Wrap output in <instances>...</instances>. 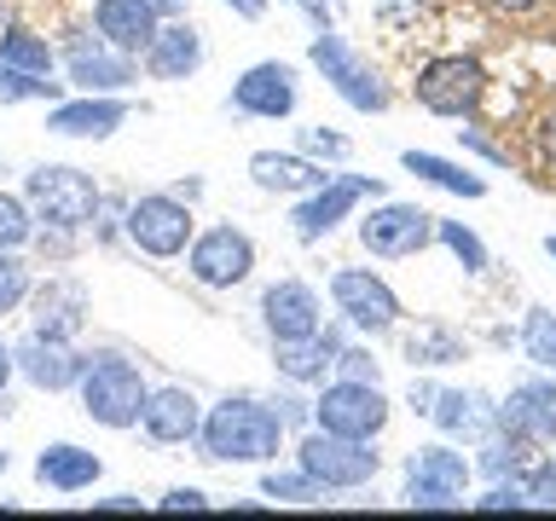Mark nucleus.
Listing matches in <instances>:
<instances>
[{
    "mask_svg": "<svg viewBox=\"0 0 556 521\" xmlns=\"http://www.w3.org/2000/svg\"><path fill=\"white\" fill-rule=\"evenodd\" d=\"M156 7V17H180V0H151Z\"/></svg>",
    "mask_w": 556,
    "mask_h": 521,
    "instance_id": "nucleus-50",
    "label": "nucleus"
},
{
    "mask_svg": "<svg viewBox=\"0 0 556 521\" xmlns=\"http://www.w3.org/2000/svg\"><path fill=\"white\" fill-rule=\"evenodd\" d=\"M12 365H17V377H24V382H35V389L64 394V389H76V382H81L87 359L64 336H41V330H29V336L12 347Z\"/></svg>",
    "mask_w": 556,
    "mask_h": 521,
    "instance_id": "nucleus-14",
    "label": "nucleus"
},
{
    "mask_svg": "<svg viewBox=\"0 0 556 521\" xmlns=\"http://www.w3.org/2000/svg\"><path fill=\"white\" fill-rule=\"evenodd\" d=\"M128 122V99L122 93H81L47 104V134L59 139H111Z\"/></svg>",
    "mask_w": 556,
    "mask_h": 521,
    "instance_id": "nucleus-16",
    "label": "nucleus"
},
{
    "mask_svg": "<svg viewBox=\"0 0 556 521\" xmlns=\"http://www.w3.org/2000/svg\"><path fill=\"white\" fill-rule=\"evenodd\" d=\"M359 243L371 250L377 260H406V255H424L434 243V215L417 203H382L359 220Z\"/></svg>",
    "mask_w": 556,
    "mask_h": 521,
    "instance_id": "nucleus-11",
    "label": "nucleus"
},
{
    "mask_svg": "<svg viewBox=\"0 0 556 521\" xmlns=\"http://www.w3.org/2000/svg\"><path fill=\"white\" fill-rule=\"evenodd\" d=\"M521 463H528V441H521V434H510V429H504L498 441H486L481 458H476V469H481V475H493V481L521 475Z\"/></svg>",
    "mask_w": 556,
    "mask_h": 521,
    "instance_id": "nucleus-34",
    "label": "nucleus"
},
{
    "mask_svg": "<svg viewBox=\"0 0 556 521\" xmlns=\"http://www.w3.org/2000/svg\"><path fill=\"white\" fill-rule=\"evenodd\" d=\"M295 145H302V156H313V163H348V151H354L342 134H330V128H302Z\"/></svg>",
    "mask_w": 556,
    "mask_h": 521,
    "instance_id": "nucleus-38",
    "label": "nucleus"
},
{
    "mask_svg": "<svg viewBox=\"0 0 556 521\" xmlns=\"http://www.w3.org/2000/svg\"><path fill=\"white\" fill-rule=\"evenodd\" d=\"M7 469H12V452H0V475H7Z\"/></svg>",
    "mask_w": 556,
    "mask_h": 521,
    "instance_id": "nucleus-51",
    "label": "nucleus"
},
{
    "mask_svg": "<svg viewBox=\"0 0 556 521\" xmlns=\"http://www.w3.org/2000/svg\"><path fill=\"white\" fill-rule=\"evenodd\" d=\"M498 429L521 434L528 446H556V382H516L510 399L498 406Z\"/></svg>",
    "mask_w": 556,
    "mask_h": 521,
    "instance_id": "nucleus-17",
    "label": "nucleus"
},
{
    "mask_svg": "<svg viewBox=\"0 0 556 521\" xmlns=\"http://www.w3.org/2000/svg\"><path fill=\"white\" fill-rule=\"evenodd\" d=\"M156 510H163V516H180V510L203 516L208 510V493H198V486H168V493L156 498Z\"/></svg>",
    "mask_w": 556,
    "mask_h": 521,
    "instance_id": "nucleus-42",
    "label": "nucleus"
},
{
    "mask_svg": "<svg viewBox=\"0 0 556 521\" xmlns=\"http://www.w3.org/2000/svg\"><path fill=\"white\" fill-rule=\"evenodd\" d=\"M476 475V463L452 446H417L406 458V504L412 510H458V493Z\"/></svg>",
    "mask_w": 556,
    "mask_h": 521,
    "instance_id": "nucleus-9",
    "label": "nucleus"
},
{
    "mask_svg": "<svg viewBox=\"0 0 556 521\" xmlns=\"http://www.w3.org/2000/svg\"><path fill=\"white\" fill-rule=\"evenodd\" d=\"M295 463H302L307 475L325 486V493L365 486V481H377V469H382V458L371 452V441H348V434H330V429H319V423L302 434V446H295Z\"/></svg>",
    "mask_w": 556,
    "mask_h": 521,
    "instance_id": "nucleus-5",
    "label": "nucleus"
},
{
    "mask_svg": "<svg viewBox=\"0 0 556 521\" xmlns=\"http://www.w3.org/2000/svg\"><path fill=\"white\" fill-rule=\"evenodd\" d=\"M93 510H139L134 493H111V498H93Z\"/></svg>",
    "mask_w": 556,
    "mask_h": 521,
    "instance_id": "nucleus-48",
    "label": "nucleus"
},
{
    "mask_svg": "<svg viewBox=\"0 0 556 521\" xmlns=\"http://www.w3.org/2000/svg\"><path fill=\"white\" fill-rule=\"evenodd\" d=\"M429 417L446 434H469V441H486V434L498 429V406H486L481 389H434Z\"/></svg>",
    "mask_w": 556,
    "mask_h": 521,
    "instance_id": "nucleus-25",
    "label": "nucleus"
},
{
    "mask_svg": "<svg viewBox=\"0 0 556 521\" xmlns=\"http://www.w3.org/2000/svg\"><path fill=\"white\" fill-rule=\"evenodd\" d=\"M12 371H17V365H12V347H0V389L12 382Z\"/></svg>",
    "mask_w": 556,
    "mask_h": 521,
    "instance_id": "nucleus-49",
    "label": "nucleus"
},
{
    "mask_svg": "<svg viewBox=\"0 0 556 521\" xmlns=\"http://www.w3.org/2000/svg\"><path fill=\"white\" fill-rule=\"evenodd\" d=\"M481 7H493V12H510V17H521V12L545 7V0H481Z\"/></svg>",
    "mask_w": 556,
    "mask_h": 521,
    "instance_id": "nucleus-46",
    "label": "nucleus"
},
{
    "mask_svg": "<svg viewBox=\"0 0 556 521\" xmlns=\"http://www.w3.org/2000/svg\"><path fill=\"white\" fill-rule=\"evenodd\" d=\"M186 272L198 278L203 290H232L255 272V243L238 226H208V232L191 238L186 250Z\"/></svg>",
    "mask_w": 556,
    "mask_h": 521,
    "instance_id": "nucleus-10",
    "label": "nucleus"
},
{
    "mask_svg": "<svg viewBox=\"0 0 556 521\" xmlns=\"http://www.w3.org/2000/svg\"><path fill=\"white\" fill-rule=\"evenodd\" d=\"M232 111L238 116H261V122H285L295 111V69L278 64V59L250 64L232 81Z\"/></svg>",
    "mask_w": 556,
    "mask_h": 521,
    "instance_id": "nucleus-15",
    "label": "nucleus"
},
{
    "mask_svg": "<svg viewBox=\"0 0 556 521\" xmlns=\"http://www.w3.org/2000/svg\"><path fill=\"white\" fill-rule=\"evenodd\" d=\"M545 255H551V260H556V232H551V238H545Z\"/></svg>",
    "mask_w": 556,
    "mask_h": 521,
    "instance_id": "nucleus-52",
    "label": "nucleus"
},
{
    "mask_svg": "<svg viewBox=\"0 0 556 521\" xmlns=\"http://www.w3.org/2000/svg\"><path fill=\"white\" fill-rule=\"evenodd\" d=\"M521 354H528L539 371H556V313L528 307V319H521Z\"/></svg>",
    "mask_w": 556,
    "mask_h": 521,
    "instance_id": "nucleus-33",
    "label": "nucleus"
},
{
    "mask_svg": "<svg viewBox=\"0 0 556 521\" xmlns=\"http://www.w3.org/2000/svg\"><path fill=\"white\" fill-rule=\"evenodd\" d=\"M337 336L330 330H313L302 342H273V359L290 382H325V371H337Z\"/></svg>",
    "mask_w": 556,
    "mask_h": 521,
    "instance_id": "nucleus-27",
    "label": "nucleus"
},
{
    "mask_svg": "<svg viewBox=\"0 0 556 521\" xmlns=\"http://www.w3.org/2000/svg\"><path fill=\"white\" fill-rule=\"evenodd\" d=\"M0 59H7L12 69H24V76H52V64H59V52L47 47V35L35 29H0Z\"/></svg>",
    "mask_w": 556,
    "mask_h": 521,
    "instance_id": "nucleus-29",
    "label": "nucleus"
},
{
    "mask_svg": "<svg viewBox=\"0 0 556 521\" xmlns=\"http://www.w3.org/2000/svg\"><path fill=\"white\" fill-rule=\"evenodd\" d=\"M29 302V267L17 260V250H0V319H12Z\"/></svg>",
    "mask_w": 556,
    "mask_h": 521,
    "instance_id": "nucleus-36",
    "label": "nucleus"
},
{
    "mask_svg": "<svg viewBox=\"0 0 556 521\" xmlns=\"http://www.w3.org/2000/svg\"><path fill=\"white\" fill-rule=\"evenodd\" d=\"M134 250H146L151 260H174L191 250L198 238V220H191V203L174 198V191H151V198H134L128 203V220H122Z\"/></svg>",
    "mask_w": 556,
    "mask_h": 521,
    "instance_id": "nucleus-6",
    "label": "nucleus"
},
{
    "mask_svg": "<svg viewBox=\"0 0 556 521\" xmlns=\"http://www.w3.org/2000/svg\"><path fill=\"white\" fill-rule=\"evenodd\" d=\"M359 198H382V180H371V174H330V180L319 186V191H307V203L295 208V238L302 243H319V238H330L337 232V226L354 215V203Z\"/></svg>",
    "mask_w": 556,
    "mask_h": 521,
    "instance_id": "nucleus-13",
    "label": "nucleus"
},
{
    "mask_svg": "<svg viewBox=\"0 0 556 521\" xmlns=\"http://www.w3.org/2000/svg\"><path fill=\"white\" fill-rule=\"evenodd\" d=\"M156 24H163V17H156L151 0H93V29H99V41H111L116 52L146 59Z\"/></svg>",
    "mask_w": 556,
    "mask_h": 521,
    "instance_id": "nucleus-21",
    "label": "nucleus"
},
{
    "mask_svg": "<svg viewBox=\"0 0 556 521\" xmlns=\"http://www.w3.org/2000/svg\"><path fill=\"white\" fill-rule=\"evenodd\" d=\"M285 446V417L261 399H220L203 411L198 429V458L208 463H273Z\"/></svg>",
    "mask_w": 556,
    "mask_h": 521,
    "instance_id": "nucleus-1",
    "label": "nucleus"
},
{
    "mask_svg": "<svg viewBox=\"0 0 556 521\" xmlns=\"http://www.w3.org/2000/svg\"><path fill=\"white\" fill-rule=\"evenodd\" d=\"M406 359L412 365H452V359H464V342L441 325H417L406 336Z\"/></svg>",
    "mask_w": 556,
    "mask_h": 521,
    "instance_id": "nucleus-32",
    "label": "nucleus"
},
{
    "mask_svg": "<svg viewBox=\"0 0 556 521\" xmlns=\"http://www.w3.org/2000/svg\"><path fill=\"white\" fill-rule=\"evenodd\" d=\"M0 24H7V0H0Z\"/></svg>",
    "mask_w": 556,
    "mask_h": 521,
    "instance_id": "nucleus-53",
    "label": "nucleus"
},
{
    "mask_svg": "<svg viewBox=\"0 0 556 521\" xmlns=\"http://www.w3.org/2000/svg\"><path fill=\"white\" fill-rule=\"evenodd\" d=\"M24 203L29 215L52 226V232H81V226H93V215L104 208L93 174L70 168V163H41L24 174Z\"/></svg>",
    "mask_w": 556,
    "mask_h": 521,
    "instance_id": "nucleus-2",
    "label": "nucleus"
},
{
    "mask_svg": "<svg viewBox=\"0 0 556 521\" xmlns=\"http://www.w3.org/2000/svg\"><path fill=\"white\" fill-rule=\"evenodd\" d=\"M434 238L446 243L452 260H458L464 272H486V243H481L476 232H469L464 220H434Z\"/></svg>",
    "mask_w": 556,
    "mask_h": 521,
    "instance_id": "nucleus-35",
    "label": "nucleus"
},
{
    "mask_svg": "<svg viewBox=\"0 0 556 521\" xmlns=\"http://www.w3.org/2000/svg\"><path fill=\"white\" fill-rule=\"evenodd\" d=\"M35 238V215L24 198H12V191H0V250H24Z\"/></svg>",
    "mask_w": 556,
    "mask_h": 521,
    "instance_id": "nucleus-37",
    "label": "nucleus"
},
{
    "mask_svg": "<svg viewBox=\"0 0 556 521\" xmlns=\"http://www.w3.org/2000/svg\"><path fill=\"white\" fill-rule=\"evenodd\" d=\"M476 510H481V516H498V510H528V486H521L516 475H510V481H493V486H486V493L476 498Z\"/></svg>",
    "mask_w": 556,
    "mask_h": 521,
    "instance_id": "nucleus-39",
    "label": "nucleus"
},
{
    "mask_svg": "<svg viewBox=\"0 0 556 521\" xmlns=\"http://www.w3.org/2000/svg\"><path fill=\"white\" fill-rule=\"evenodd\" d=\"M400 168L417 174V180H429V186H441V191H452V198H469V203L486 198V180H481V174L446 163V156H434V151H400Z\"/></svg>",
    "mask_w": 556,
    "mask_h": 521,
    "instance_id": "nucleus-28",
    "label": "nucleus"
},
{
    "mask_svg": "<svg viewBox=\"0 0 556 521\" xmlns=\"http://www.w3.org/2000/svg\"><path fill=\"white\" fill-rule=\"evenodd\" d=\"M412 99L424 104L429 116H476L486 104V64L476 52H441V59H429L417 69L412 81Z\"/></svg>",
    "mask_w": 556,
    "mask_h": 521,
    "instance_id": "nucleus-4",
    "label": "nucleus"
},
{
    "mask_svg": "<svg viewBox=\"0 0 556 521\" xmlns=\"http://www.w3.org/2000/svg\"><path fill=\"white\" fill-rule=\"evenodd\" d=\"M99 475H104L99 452H87L76 441H52V446H41V458H35V481H41L47 493H87Z\"/></svg>",
    "mask_w": 556,
    "mask_h": 521,
    "instance_id": "nucleus-24",
    "label": "nucleus"
},
{
    "mask_svg": "<svg viewBox=\"0 0 556 521\" xmlns=\"http://www.w3.org/2000/svg\"><path fill=\"white\" fill-rule=\"evenodd\" d=\"M261 325H267L273 342H302L319 330V295H313L302 278H285L261 295Z\"/></svg>",
    "mask_w": 556,
    "mask_h": 521,
    "instance_id": "nucleus-20",
    "label": "nucleus"
},
{
    "mask_svg": "<svg viewBox=\"0 0 556 521\" xmlns=\"http://www.w3.org/2000/svg\"><path fill=\"white\" fill-rule=\"evenodd\" d=\"M313 423L330 429V434H348V441H377V434L389 429L382 382H348V377H337L319 399H313Z\"/></svg>",
    "mask_w": 556,
    "mask_h": 521,
    "instance_id": "nucleus-7",
    "label": "nucleus"
},
{
    "mask_svg": "<svg viewBox=\"0 0 556 521\" xmlns=\"http://www.w3.org/2000/svg\"><path fill=\"white\" fill-rule=\"evenodd\" d=\"M261 498H273V504H319L325 486L295 463V469H267V475H261Z\"/></svg>",
    "mask_w": 556,
    "mask_h": 521,
    "instance_id": "nucleus-31",
    "label": "nucleus"
},
{
    "mask_svg": "<svg viewBox=\"0 0 556 521\" xmlns=\"http://www.w3.org/2000/svg\"><path fill=\"white\" fill-rule=\"evenodd\" d=\"M290 7H302V12L313 17V35H319V29H337V17H330L325 0H290Z\"/></svg>",
    "mask_w": 556,
    "mask_h": 521,
    "instance_id": "nucleus-43",
    "label": "nucleus"
},
{
    "mask_svg": "<svg viewBox=\"0 0 556 521\" xmlns=\"http://www.w3.org/2000/svg\"><path fill=\"white\" fill-rule=\"evenodd\" d=\"M307 59L325 69V81L337 87V93L354 104V111H365V116H382V111H389V87L371 76V64H365L337 29H319V35H313V41H307Z\"/></svg>",
    "mask_w": 556,
    "mask_h": 521,
    "instance_id": "nucleus-8",
    "label": "nucleus"
},
{
    "mask_svg": "<svg viewBox=\"0 0 556 521\" xmlns=\"http://www.w3.org/2000/svg\"><path fill=\"white\" fill-rule=\"evenodd\" d=\"M337 371H342L348 382H377L382 365L371 359V347H342V354H337Z\"/></svg>",
    "mask_w": 556,
    "mask_h": 521,
    "instance_id": "nucleus-40",
    "label": "nucleus"
},
{
    "mask_svg": "<svg viewBox=\"0 0 556 521\" xmlns=\"http://www.w3.org/2000/svg\"><path fill=\"white\" fill-rule=\"evenodd\" d=\"M64 99V81L52 76H24L0 59V104H59Z\"/></svg>",
    "mask_w": 556,
    "mask_h": 521,
    "instance_id": "nucleus-30",
    "label": "nucleus"
},
{
    "mask_svg": "<svg viewBox=\"0 0 556 521\" xmlns=\"http://www.w3.org/2000/svg\"><path fill=\"white\" fill-rule=\"evenodd\" d=\"M70 81L81 87V93H128V87L139 81V59L134 52H116L111 41H93V47H70Z\"/></svg>",
    "mask_w": 556,
    "mask_h": 521,
    "instance_id": "nucleus-18",
    "label": "nucleus"
},
{
    "mask_svg": "<svg viewBox=\"0 0 556 521\" xmlns=\"http://www.w3.org/2000/svg\"><path fill=\"white\" fill-rule=\"evenodd\" d=\"M220 7H232L243 24H261V17H267V0H220Z\"/></svg>",
    "mask_w": 556,
    "mask_h": 521,
    "instance_id": "nucleus-44",
    "label": "nucleus"
},
{
    "mask_svg": "<svg viewBox=\"0 0 556 521\" xmlns=\"http://www.w3.org/2000/svg\"><path fill=\"white\" fill-rule=\"evenodd\" d=\"M330 302H337V313L354 330H365V336H382V330L400 325V295L365 267H342L330 278Z\"/></svg>",
    "mask_w": 556,
    "mask_h": 521,
    "instance_id": "nucleus-12",
    "label": "nucleus"
},
{
    "mask_svg": "<svg viewBox=\"0 0 556 521\" xmlns=\"http://www.w3.org/2000/svg\"><path fill=\"white\" fill-rule=\"evenodd\" d=\"M250 180L261 191H278V198H307V191H319L330 174L302 151H255L250 156Z\"/></svg>",
    "mask_w": 556,
    "mask_h": 521,
    "instance_id": "nucleus-23",
    "label": "nucleus"
},
{
    "mask_svg": "<svg viewBox=\"0 0 556 521\" xmlns=\"http://www.w3.org/2000/svg\"><path fill=\"white\" fill-rule=\"evenodd\" d=\"M139 429H146L156 446H186V441H198V429H203L198 394H191V389H151Z\"/></svg>",
    "mask_w": 556,
    "mask_h": 521,
    "instance_id": "nucleus-22",
    "label": "nucleus"
},
{
    "mask_svg": "<svg viewBox=\"0 0 556 521\" xmlns=\"http://www.w3.org/2000/svg\"><path fill=\"white\" fill-rule=\"evenodd\" d=\"M81 411L93 417L99 429H139V417H146V377H139V365L134 359H122V354H99V359H87L81 365Z\"/></svg>",
    "mask_w": 556,
    "mask_h": 521,
    "instance_id": "nucleus-3",
    "label": "nucleus"
},
{
    "mask_svg": "<svg viewBox=\"0 0 556 521\" xmlns=\"http://www.w3.org/2000/svg\"><path fill=\"white\" fill-rule=\"evenodd\" d=\"M146 69L156 81H186L203 69V29L186 24V17H163L146 47Z\"/></svg>",
    "mask_w": 556,
    "mask_h": 521,
    "instance_id": "nucleus-19",
    "label": "nucleus"
},
{
    "mask_svg": "<svg viewBox=\"0 0 556 521\" xmlns=\"http://www.w3.org/2000/svg\"><path fill=\"white\" fill-rule=\"evenodd\" d=\"M429 406H434V389H429V382H412V411L429 417Z\"/></svg>",
    "mask_w": 556,
    "mask_h": 521,
    "instance_id": "nucleus-47",
    "label": "nucleus"
},
{
    "mask_svg": "<svg viewBox=\"0 0 556 521\" xmlns=\"http://www.w3.org/2000/svg\"><path fill=\"white\" fill-rule=\"evenodd\" d=\"M273 411H278V417H285V423H307V417H313V411H307V399H290V394H285V399H278V406H273Z\"/></svg>",
    "mask_w": 556,
    "mask_h": 521,
    "instance_id": "nucleus-45",
    "label": "nucleus"
},
{
    "mask_svg": "<svg viewBox=\"0 0 556 521\" xmlns=\"http://www.w3.org/2000/svg\"><path fill=\"white\" fill-rule=\"evenodd\" d=\"M528 504H539V510H556V458L551 463H539V469H528Z\"/></svg>",
    "mask_w": 556,
    "mask_h": 521,
    "instance_id": "nucleus-41",
    "label": "nucleus"
},
{
    "mask_svg": "<svg viewBox=\"0 0 556 521\" xmlns=\"http://www.w3.org/2000/svg\"><path fill=\"white\" fill-rule=\"evenodd\" d=\"M81 313H87V295L81 284H70V278H47L41 295H35V330L41 336H76L81 330Z\"/></svg>",
    "mask_w": 556,
    "mask_h": 521,
    "instance_id": "nucleus-26",
    "label": "nucleus"
}]
</instances>
